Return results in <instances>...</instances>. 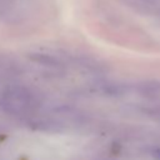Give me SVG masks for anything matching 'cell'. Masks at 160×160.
I'll return each instance as SVG.
<instances>
[{"label":"cell","instance_id":"cell-1","mask_svg":"<svg viewBox=\"0 0 160 160\" xmlns=\"http://www.w3.org/2000/svg\"><path fill=\"white\" fill-rule=\"evenodd\" d=\"M29 0H0V14L6 16L22 15L25 10H31Z\"/></svg>","mask_w":160,"mask_h":160},{"label":"cell","instance_id":"cell-2","mask_svg":"<svg viewBox=\"0 0 160 160\" xmlns=\"http://www.w3.org/2000/svg\"><path fill=\"white\" fill-rule=\"evenodd\" d=\"M156 156H158V158H159V159H160V149H159V150H158V151H156Z\"/></svg>","mask_w":160,"mask_h":160}]
</instances>
